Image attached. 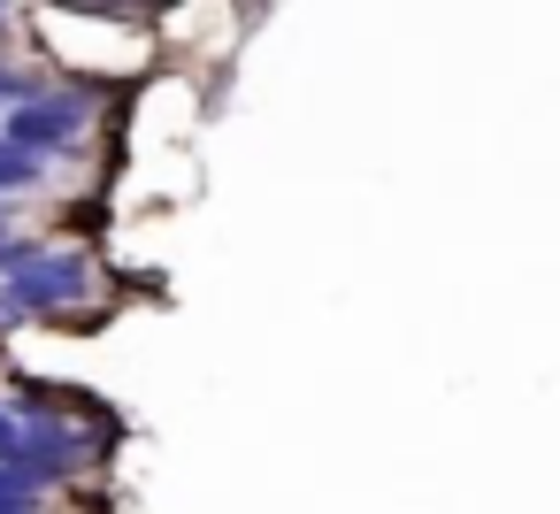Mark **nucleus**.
<instances>
[{
	"instance_id": "nucleus-1",
	"label": "nucleus",
	"mask_w": 560,
	"mask_h": 514,
	"mask_svg": "<svg viewBox=\"0 0 560 514\" xmlns=\"http://www.w3.org/2000/svg\"><path fill=\"white\" fill-rule=\"evenodd\" d=\"M0 292L16 300V315L32 330H55V338H85V330H108L116 307H124V269L101 254V238H55V231H32L9 261H0Z\"/></svg>"
},
{
	"instance_id": "nucleus-2",
	"label": "nucleus",
	"mask_w": 560,
	"mask_h": 514,
	"mask_svg": "<svg viewBox=\"0 0 560 514\" xmlns=\"http://www.w3.org/2000/svg\"><path fill=\"white\" fill-rule=\"evenodd\" d=\"M55 70L32 55V47H9V55H0V108H16V101H32L39 85H47Z\"/></svg>"
},
{
	"instance_id": "nucleus-3",
	"label": "nucleus",
	"mask_w": 560,
	"mask_h": 514,
	"mask_svg": "<svg viewBox=\"0 0 560 514\" xmlns=\"http://www.w3.org/2000/svg\"><path fill=\"white\" fill-rule=\"evenodd\" d=\"M16 338H32V323L16 315V300H9V292H0V353H9Z\"/></svg>"
},
{
	"instance_id": "nucleus-4",
	"label": "nucleus",
	"mask_w": 560,
	"mask_h": 514,
	"mask_svg": "<svg viewBox=\"0 0 560 514\" xmlns=\"http://www.w3.org/2000/svg\"><path fill=\"white\" fill-rule=\"evenodd\" d=\"M9 47H24V16H9V9H0V55H9Z\"/></svg>"
},
{
	"instance_id": "nucleus-5",
	"label": "nucleus",
	"mask_w": 560,
	"mask_h": 514,
	"mask_svg": "<svg viewBox=\"0 0 560 514\" xmlns=\"http://www.w3.org/2000/svg\"><path fill=\"white\" fill-rule=\"evenodd\" d=\"M16 445V407H9V392H0V453Z\"/></svg>"
},
{
	"instance_id": "nucleus-6",
	"label": "nucleus",
	"mask_w": 560,
	"mask_h": 514,
	"mask_svg": "<svg viewBox=\"0 0 560 514\" xmlns=\"http://www.w3.org/2000/svg\"><path fill=\"white\" fill-rule=\"evenodd\" d=\"M0 9H9V16H32V9H39V0H0Z\"/></svg>"
},
{
	"instance_id": "nucleus-7",
	"label": "nucleus",
	"mask_w": 560,
	"mask_h": 514,
	"mask_svg": "<svg viewBox=\"0 0 560 514\" xmlns=\"http://www.w3.org/2000/svg\"><path fill=\"white\" fill-rule=\"evenodd\" d=\"M0 376H9V353H0Z\"/></svg>"
}]
</instances>
